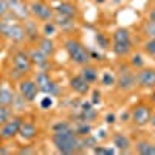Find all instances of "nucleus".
<instances>
[{
    "label": "nucleus",
    "instance_id": "20e7f679",
    "mask_svg": "<svg viewBox=\"0 0 155 155\" xmlns=\"http://www.w3.org/2000/svg\"><path fill=\"white\" fill-rule=\"evenodd\" d=\"M64 50L70 59L71 64L74 65H87L90 64V53H88V48L79 41V39H74V37H67L64 39Z\"/></svg>",
    "mask_w": 155,
    "mask_h": 155
},
{
    "label": "nucleus",
    "instance_id": "79ce46f5",
    "mask_svg": "<svg viewBox=\"0 0 155 155\" xmlns=\"http://www.w3.org/2000/svg\"><path fill=\"white\" fill-rule=\"evenodd\" d=\"M147 20H149V22H153V23H155V9H152V11L149 12V16H147Z\"/></svg>",
    "mask_w": 155,
    "mask_h": 155
},
{
    "label": "nucleus",
    "instance_id": "473e14b6",
    "mask_svg": "<svg viewBox=\"0 0 155 155\" xmlns=\"http://www.w3.org/2000/svg\"><path fill=\"white\" fill-rule=\"evenodd\" d=\"M88 95H92L90 96V102H92V104L96 107V106H99L101 104V101H102V98H101V92H99V88H92L90 90V93Z\"/></svg>",
    "mask_w": 155,
    "mask_h": 155
},
{
    "label": "nucleus",
    "instance_id": "72a5a7b5",
    "mask_svg": "<svg viewBox=\"0 0 155 155\" xmlns=\"http://www.w3.org/2000/svg\"><path fill=\"white\" fill-rule=\"evenodd\" d=\"M143 33H144L147 37H152V39H155V23L147 20V22L144 23V27H143Z\"/></svg>",
    "mask_w": 155,
    "mask_h": 155
},
{
    "label": "nucleus",
    "instance_id": "ddd939ff",
    "mask_svg": "<svg viewBox=\"0 0 155 155\" xmlns=\"http://www.w3.org/2000/svg\"><path fill=\"white\" fill-rule=\"evenodd\" d=\"M54 12L58 16H64V17H70V19H79L81 16V9L74 2L71 0H62L58 2V5L54 6Z\"/></svg>",
    "mask_w": 155,
    "mask_h": 155
},
{
    "label": "nucleus",
    "instance_id": "58836bf2",
    "mask_svg": "<svg viewBox=\"0 0 155 155\" xmlns=\"http://www.w3.org/2000/svg\"><path fill=\"white\" fill-rule=\"evenodd\" d=\"M88 53H90V59H92V61H101L102 59V54L98 53V51H95V50L88 48Z\"/></svg>",
    "mask_w": 155,
    "mask_h": 155
},
{
    "label": "nucleus",
    "instance_id": "b1692460",
    "mask_svg": "<svg viewBox=\"0 0 155 155\" xmlns=\"http://www.w3.org/2000/svg\"><path fill=\"white\" fill-rule=\"evenodd\" d=\"M36 47L41 48L44 53H45L47 56H50V58H53L54 53H56V44H54V41H53L51 37H47V36H42L41 39H39L37 44H36Z\"/></svg>",
    "mask_w": 155,
    "mask_h": 155
},
{
    "label": "nucleus",
    "instance_id": "7c9ffc66",
    "mask_svg": "<svg viewBox=\"0 0 155 155\" xmlns=\"http://www.w3.org/2000/svg\"><path fill=\"white\" fill-rule=\"evenodd\" d=\"M95 41H96L98 48H101V50H109L110 48V37L104 33H96Z\"/></svg>",
    "mask_w": 155,
    "mask_h": 155
},
{
    "label": "nucleus",
    "instance_id": "4468645a",
    "mask_svg": "<svg viewBox=\"0 0 155 155\" xmlns=\"http://www.w3.org/2000/svg\"><path fill=\"white\" fill-rule=\"evenodd\" d=\"M19 93L20 98L27 102H33L39 95V87L34 79H22L19 82Z\"/></svg>",
    "mask_w": 155,
    "mask_h": 155
},
{
    "label": "nucleus",
    "instance_id": "f03ea898",
    "mask_svg": "<svg viewBox=\"0 0 155 155\" xmlns=\"http://www.w3.org/2000/svg\"><path fill=\"white\" fill-rule=\"evenodd\" d=\"M0 36L8 39L12 44H23L27 41V33H25L23 22L17 20L11 14H8L6 17H2L0 19Z\"/></svg>",
    "mask_w": 155,
    "mask_h": 155
},
{
    "label": "nucleus",
    "instance_id": "412c9836",
    "mask_svg": "<svg viewBox=\"0 0 155 155\" xmlns=\"http://www.w3.org/2000/svg\"><path fill=\"white\" fill-rule=\"evenodd\" d=\"M132 152L138 155H155V143L149 140H140L132 146Z\"/></svg>",
    "mask_w": 155,
    "mask_h": 155
},
{
    "label": "nucleus",
    "instance_id": "09e8293b",
    "mask_svg": "<svg viewBox=\"0 0 155 155\" xmlns=\"http://www.w3.org/2000/svg\"><path fill=\"white\" fill-rule=\"evenodd\" d=\"M127 2H130V0H127Z\"/></svg>",
    "mask_w": 155,
    "mask_h": 155
},
{
    "label": "nucleus",
    "instance_id": "6e6552de",
    "mask_svg": "<svg viewBox=\"0 0 155 155\" xmlns=\"http://www.w3.org/2000/svg\"><path fill=\"white\" fill-rule=\"evenodd\" d=\"M11 65H12V71H16L19 78L28 74L33 70V62L30 59L28 51H23V50L16 51L11 58Z\"/></svg>",
    "mask_w": 155,
    "mask_h": 155
},
{
    "label": "nucleus",
    "instance_id": "39448f33",
    "mask_svg": "<svg viewBox=\"0 0 155 155\" xmlns=\"http://www.w3.org/2000/svg\"><path fill=\"white\" fill-rule=\"evenodd\" d=\"M28 8H30L31 17L34 20H39V22L53 20L54 16H56L54 6H51V3L48 2V0H30Z\"/></svg>",
    "mask_w": 155,
    "mask_h": 155
},
{
    "label": "nucleus",
    "instance_id": "de8ad7c7",
    "mask_svg": "<svg viewBox=\"0 0 155 155\" xmlns=\"http://www.w3.org/2000/svg\"><path fill=\"white\" fill-rule=\"evenodd\" d=\"M48 2L51 3V2H62V0H48Z\"/></svg>",
    "mask_w": 155,
    "mask_h": 155
},
{
    "label": "nucleus",
    "instance_id": "4be33fe9",
    "mask_svg": "<svg viewBox=\"0 0 155 155\" xmlns=\"http://www.w3.org/2000/svg\"><path fill=\"white\" fill-rule=\"evenodd\" d=\"M53 20L56 22L59 31H62V33H71V31H74L76 23H78V20H76V19L64 17V16H58V14L54 16V19H53Z\"/></svg>",
    "mask_w": 155,
    "mask_h": 155
},
{
    "label": "nucleus",
    "instance_id": "e433bc0d",
    "mask_svg": "<svg viewBox=\"0 0 155 155\" xmlns=\"http://www.w3.org/2000/svg\"><path fill=\"white\" fill-rule=\"evenodd\" d=\"M104 121H106V124L113 126L116 121H118V118H116V113H115V112H109V113L104 116Z\"/></svg>",
    "mask_w": 155,
    "mask_h": 155
},
{
    "label": "nucleus",
    "instance_id": "a19ab883",
    "mask_svg": "<svg viewBox=\"0 0 155 155\" xmlns=\"http://www.w3.org/2000/svg\"><path fill=\"white\" fill-rule=\"evenodd\" d=\"M118 121H121V123H130V110L126 112V115L121 113V118H120Z\"/></svg>",
    "mask_w": 155,
    "mask_h": 155
},
{
    "label": "nucleus",
    "instance_id": "c85d7f7f",
    "mask_svg": "<svg viewBox=\"0 0 155 155\" xmlns=\"http://www.w3.org/2000/svg\"><path fill=\"white\" fill-rule=\"evenodd\" d=\"M74 132L79 135V137H85L88 134H92V123H87V121H76L74 126Z\"/></svg>",
    "mask_w": 155,
    "mask_h": 155
},
{
    "label": "nucleus",
    "instance_id": "4c0bfd02",
    "mask_svg": "<svg viewBox=\"0 0 155 155\" xmlns=\"http://www.w3.org/2000/svg\"><path fill=\"white\" fill-rule=\"evenodd\" d=\"M9 14V9H8V3L6 0H0V19L6 17Z\"/></svg>",
    "mask_w": 155,
    "mask_h": 155
},
{
    "label": "nucleus",
    "instance_id": "9b49d317",
    "mask_svg": "<svg viewBox=\"0 0 155 155\" xmlns=\"http://www.w3.org/2000/svg\"><path fill=\"white\" fill-rule=\"evenodd\" d=\"M137 78V87L152 90L155 88V67H143L135 71Z\"/></svg>",
    "mask_w": 155,
    "mask_h": 155
},
{
    "label": "nucleus",
    "instance_id": "dca6fc26",
    "mask_svg": "<svg viewBox=\"0 0 155 155\" xmlns=\"http://www.w3.org/2000/svg\"><path fill=\"white\" fill-rule=\"evenodd\" d=\"M110 140H112L113 146L118 149L120 152H123V153H130V152H132V146H134V143H132V140L129 138L126 134H123V132H116V134L110 135Z\"/></svg>",
    "mask_w": 155,
    "mask_h": 155
},
{
    "label": "nucleus",
    "instance_id": "a18cd8bd",
    "mask_svg": "<svg viewBox=\"0 0 155 155\" xmlns=\"http://www.w3.org/2000/svg\"><path fill=\"white\" fill-rule=\"evenodd\" d=\"M0 153H9V150L5 149V147H0Z\"/></svg>",
    "mask_w": 155,
    "mask_h": 155
},
{
    "label": "nucleus",
    "instance_id": "2f4dec72",
    "mask_svg": "<svg viewBox=\"0 0 155 155\" xmlns=\"http://www.w3.org/2000/svg\"><path fill=\"white\" fill-rule=\"evenodd\" d=\"M14 115L12 113V107H6V106H0V126L5 124L11 116Z\"/></svg>",
    "mask_w": 155,
    "mask_h": 155
},
{
    "label": "nucleus",
    "instance_id": "cd10ccee",
    "mask_svg": "<svg viewBox=\"0 0 155 155\" xmlns=\"http://www.w3.org/2000/svg\"><path fill=\"white\" fill-rule=\"evenodd\" d=\"M59 28H58V25L54 20H48V22H42V27H41V33L42 36H47V37H51V36H54L58 34Z\"/></svg>",
    "mask_w": 155,
    "mask_h": 155
},
{
    "label": "nucleus",
    "instance_id": "37998d69",
    "mask_svg": "<svg viewBox=\"0 0 155 155\" xmlns=\"http://www.w3.org/2000/svg\"><path fill=\"white\" fill-rule=\"evenodd\" d=\"M149 126L155 129V113H153V112H152V115H150V120H149Z\"/></svg>",
    "mask_w": 155,
    "mask_h": 155
},
{
    "label": "nucleus",
    "instance_id": "9d476101",
    "mask_svg": "<svg viewBox=\"0 0 155 155\" xmlns=\"http://www.w3.org/2000/svg\"><path fill=\"white\" fill-rule=\"evenodd\" d=\"M22 121H23V116H20V115H12L5 124L0 126V140L9 141V140H12L14 137H17Z\"/></svg>",
    "mask_w": 155,
    "mask_h": 155
},
{
    "label": "nucleus",
    "instance_id": "ea45409f",
    "mask_svg": "<svg viewBox=\"0 0 155 155\" xmlns=\"http://www.w3.org/2000/svg\"><path fill=\"white\" fill-rule=\"evenodd\" d=\"M17 152H19V153H37V150H36V149H31L30 146H27V147H20Z\"/></svg>",
    "mask_w": 155,
    "mask_h": 155
},
{
    "label": "nucleus",
    "instance_id": "6ab92c4d",
    "mask_svg": "<svg viewBox=\"0 0 155 155\" xmlns=\"http://www.w3.org/2000/svg\"><path fill=\"white\" fill-rule=\"evenodd\" d=\"M39 130H37V126L33 123V121H27L23 120L22 124H20V129H19V137L25 141H33L36 140Z\"/></svg>",
    "mask_w": 155,
    "mask_h": 155
},
{
    "label": "nucleus",
    "instance_id": "c03bdc74",
    "mask_svg": "<svg viewBox=\"0 0 155 155\" xmlns=\"http://www.w3.org/2000/svg\"><path fill=\"white\" fill-rule=\"evenodd\" d=\"M149 101L152 102V104H155V88H152V93L149 95Z\"/></svg>",
    "mask_w": 155,
    "mask_h": 155
},
{
    "label": "nucleus",
    "instance_id": "a211bd4d",
    "mask_svg": "<svg viewBox=\"0 0 155 155\" xmlns=\"http://www.w3.org/2000/svg\"><path fill=\"white\" fill-rule=\"evenodd\" d=\"M28 54H30V59L33 62V67L36 65L39 70H47L48 68V65H50V56H47L41 48H37V47L31 48L28 51Z\"/></svg>",
    "mask_w": 155,
    "mask_h": 155
},
{
    "label": "nucleus",
    "instance_id": "49530a36",
    "mask_svg": "<svg viewBox=\"0 0 155 155\" xmlns=\"http://www.w3.org/2000/svg\"><path fill=\"white\" fill-rule=\"evenodd\" d=\"M107 0H95V3H98V5H102V3H106Z\"/></svg>",
    "mask_w": 155,
    "mask_h": 155
},
{
    "label": "nucleus",
    "instance_id": "c756f323",
    "mask_svg": "<svg viewBox=\"0 0 155 155\" xmlns=\"http://www.w3.org/2000/svg\"><path fill=\"white\" fill-rule=\"evenodd\" d=\"M141 48H143V51H144L146 56L155 59V39L147 37L146 41L143 42V45H141Z\"/></svg>",
    "mask_w": 155,
    "mask_h": 155
},
{
    "label": "nucleus",
    "instance_id": "c9c22d12",
    "mask_svg": "<svg viewBox=\"0 0 155 155\" xmlns=\"http://www.w3.org/2000/svg\"><path fill=\"white\" fill-rule=\"evenodd\" d=\"M51 106H53V96H50V95H45L42 99H41V109L47 110L50 109Z\"/></svg>",
    "mask_w": 155,
    "mask_h": 155
},
{
    "label": "nucleus",
    "instance_id": "f704fd0d",
    "mask_svg": "<svg viewBox=\"0 0 155 155\" xmlns=\"http://www.w3.org/2000/svg\"><path fill=\"white\" fill-rule=\"evenodd\" d=\"M92 150H93V153H102V155H112V153H115V149H110V147H106V146H99V144H96Z\"/></svg>",
    "mask_w": 155,
    "mask_h": 155
},
{
    "label": "nucleus",
    "instance_id": "423d86ee",
    "mask_svg": "<svg viewBox=\"0 0 155 155\" xmlns=\"http://www.w3.org/2000/svg\"><path fill=\"white\" fill-rule=\"evenodd\" d=\"M115 87L123 93L132 92L137 87V78H135V70L130 65H121L118 73H116V84Z\"/></svg>",
    "mask_w": 155,
    "mask_h": 155
},
{
    "label": "nucleus",
    "instance_id": "7ed1b4c3",
    "mask_svg": "<svg viewBox=\"0 0 155 155\" xmlns=\"http://www.w3.org/2000/svg\"><path fill=\"white\" fill-rule=\"evenodd\" d=\"M110 48L116 58H127L134 51L132 34L127 28H116L110 37Z\"/></svg>",
    "mask_w": 155,
    "mask_h": 155
},
{
    "label": "nucleus",
    "instance_id": "aec40b11",
    "mask_svg": "<svg viewBox=\"0 0 155 155\" xmlns=\"http://www.w3.org/2000/svg\"><path fill=\"white\" fill-rule=\"evenodd\" d=\"M23 27H25V33H27V39L33 41L34 44H37V41L42 37L41 34V28H39V25L34 19H25L23 20Z\"/></svg>",
    "mask_w": 155,
    "mask_h": 155
},
{
    "label": "nucleus",
    "instance_id": "f8f14e48",
    "mask_svg": "<svg viewBox=\"0 0 155 155\" xmlns=\"http://www.w3.org/2000/svg\"><path fill=\"white\" fill-rule=\"evenodd\" d=\"M8 3V9H9V14L12 17H16L17 20H25V19H30V8L28 3L25 0H6Z\"/></svg>",
    "mask_w": 155,
    "mask_h": 155
},
{
    "label": "nucleus",
    "instance_id": "2eb2a0df",
    "mask_svg": "<svg viewBox=\"0 0 155 155\" xmlns=\"http://www.w3.org/2000/svg\"><path fill=\"white\" fill-rule=\"evenodd\" d=\"M98 118V112L95 106L90 101H84L79 106V113L76 115V121H87V123H93Z\"/></svg>",
    "mask_w": 155,
    "mask_h": 155
},
{
    "label": "nucleus",
    "instance_id": "a878e982",
    "mask_svg": "<svg viewBox=\"0 0 155 155\" xmlns=\"http://www.w3.org/2000/svg\"><path fill=\"white\" fill-rule=\"evenodd\" d=\"M98 81H99V84L102 87H107V88L115 87V84H116V74L113 71H110V70H106V71L99 73V79Z\"/></svg>",
    "mask_w": 155,
    "mask_h": 155
},
{
    "label": "nucleus",
    "instance_id": "1a4fd4ad",
    "mask_svg": "<svg viewBox=\"0 0 155 155\" xmlns=\"http://www.w3.org/2000/svg\"><path fill=\"white\" fill-rule=\"evenodd\" d=\"M150 115H152V107L149 104L141 102V104H137L130 110V123L135 127H144L149 124Z\"/></svg>",
    "mask_w": 155,
    "mask_h": 155
},
{
    "label": "nucleus",
    "instance_id": "393cba45",
    "mask_svg": "<svg viewBox=\"0 0 155 155\" xmlns=\"http://www.w3.org/2000/svg\"><path fill=\"white\" fill-rule=\"evenodd\" d=\"M14 99H16V95L11 88L0 85V106L12 107L14 106Z\"/></svg>",
    "mask_w": 155,
    "mask_h": 155
},
{
    "label": "nucleus",
    "instance_id": "f3484780",
    "mask_svg": "<svg viewBox=\"0 0 155 155\" xmlns=\"http://www.w3.org/2000/svg\"><path fill=\"white\" fill-rule=\"evenodd\" d=\"M68 84H70V88L73 90V92L78 93V95H81V96H87L90 93V90H92V84H88L81 74L71 76Z\"/></svg>",
    "mask_w": 155,
    "mask_h": 155
},
{
    "label": "nucleus",
    "instance_id": "5701e85b",
    "mask_svg": "<svg viewBox=\"0 0 155 155\" xmlns=\"http://www.w3.org/2000/svg\"><path fill=\"white\" fill-rule=\"evenodd\" d=\"M79 74L84 78V79H85L88 84H96L98 79H99V70H98L95 65H90V64H87V65H82V67H81Z\"/></svg>",
    "mask_w": 155,
    "mask_h": 155
},
{
    "label": "nucleus",
    "instance_id": "0eeeda50",
    "mask_svg": "<svg viewBox=\"0 0 155 155\" xmlns=\"http://www.w3.org/2000/svg\"><path fill=\"white\" fill-rule=\"evenodd\" d=\"M34 81L39 87V92H42L45 95H50V96H58L61 95V87L59 84H56L53 79H51V76L47 73V70H41L36 73V78Z\"/></svg>",
    "mask_w": 155,
    "mask_h": 155
},
{
    "label": "nucleus",
    "instance_id": "bb28decb",
    "mask_svg": "<svg viewBox=\"0 0 155 155\" xmlns=\"http://www.w3.org/2000/svg\"><path fill=\"white\" fill-rule=\"evenodd\" d=\"M129 56H130V59H129V65H130L135 71L146 67V59H144V56L141 53H130Z\"/></svg>",
    "mask_w": 155,
    "mask_h": 155
},
{
    "label": "nucleus",
    "instance_id": "f257e3e1",
    "mask_svg": "<svg viewBox=\"0 0 155 155\" xmlns=\"http://www.w3.org/2000/svg\"><path fill=\"white\" fill-rule=\"evenodd\" d=\"M51 143L56 147L59 153L64 155H71V153H81L84 152L82 144V137H79L73 126L68 121H56L51 127Z\"/></svg>",
    "mask_w": 155,
    "mask_h": 155
}]
</instances>
